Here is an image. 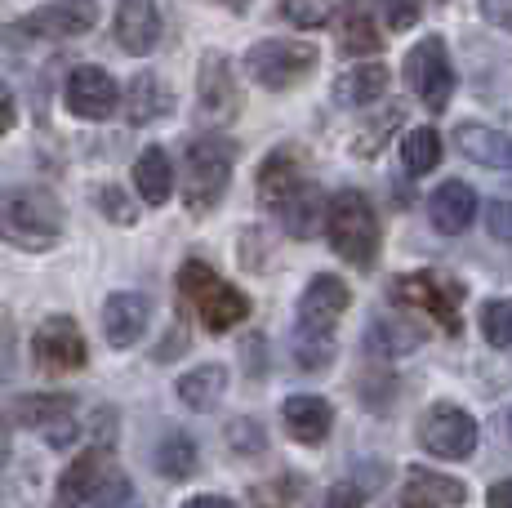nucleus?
<instances>
[{
	"label": "nucleus",
	"instance_id": "obj_17",
	"mask_svg": "<svg viewBox=\"0 0 512 508\" xmlns=\"http://www.w3.org/2000/svg\"><path fill=\"white\" fill-rule=\"evenodd\" d=\"M281 424L294 442L321 446L334 428V410L326 397H317V393H294V397H285V406H281Z\"/></svg>",
	"mask_w": 512,
	"mask_h": 508
},
{
	"label": "nucleus",
	"instance_id": "obj_3",
	"mask_svg": "<svg viewBox=\"0 0 512 508\" xmlns=\"http://www.w3.org/2000/svg\"><path fill=\"white\" fill-rule=\"evenodd\" d=\"M179 295L187 299V308L196 312V321L210 335H228V330H236L250 317V299L201 259H187L179 268Z\"/></svg>",
	"mask_w": 512,
	"mask_h": 508
},
{
	"label": "nucleus",
	"instance_id": "obj_48",
	"mask_svg": "<svg viewBox=\"0 0 512 508\" xmlns=\"http://www.w3.org/2000/svg\"><path fill=\"white\" fill-rule=\"evenodd\" d=\"M5 459H9V419L0 415V468H5Z\"/></svg>",
	"mask_w": 512,
	"mask_h": 508
},
{
	"label": "nucleus",
	"instance_id": "obj_28",
	"mask_svg": "<svg viewBox=\"0 0 512 508\" xmlns=\"http://www.w3.org/2000/svg\"><path fill=\"white\" fill-rule=\"evenodd\" d=\"M277 219H281V228L290 232V237H312V232H317V223L326 219L317 183H308V188H299L285 205H277Z\"/></svg>",
	"mask_w": 512,
	"mask_h": 508
},
{
	"label": "nucleus",
	"instance_id": "obj_44",
	"mask_svg": "<svg viewBox=\"0 0 512 508\" xmlns=\"http://www.w3.org/2000/svg\"><path fill=\"white\" fill-rule=\"evenodd\" d=\"M41 433H45V442H49V446H72V437H76V419H72V415H67V419H54V424L41 428Z\"/></svg>",
	"mask_w": 512,
	"mask_h": 508
},
{
	"label": "nucleus",
	"instance_id": "obj_22",
	"mask_svg": "<svg viewBox=\"0 0 512 508\" xmlns=\"http://www.w3.org/2000/svg\"><path fill=\"white\" fill-rule=\"evenodd\" d=\"M103 468H107V451H103V446H90L85 455H76L72 464H67V473L58 477V491H54V504H49V508H81V504H90V495H94L98 477H103Z\"/></svg>",
	"mask_w": 512,
	"mask_h": 508
},
{
	"label": "nucleus",
	"instance_id": "obj_40",
	"mask_svg": "<svg viewBox=\"0 0 512 508\" xmlns=\"http://www.w3.org/2000/svg\"><path fill=\"white\" fill-rule=\"evenodd\" d=\"M397 121H401V107H388V121H383V125H370V130L357 139V152H361V156H374V148H383V139H388V130H392Z\"/></svg>",
	"mask_w": 512,
	"mask_h": 508
},
{
	"label": "nucleus",
	"instance_id": "obj_49",
	"mask_svg": "<svg viewBox=\"0 0 512 508\" xmlns=\"http://www.w3.org/2000/svg\"><path fill=\"white\" fill-rule=\"evenodd\" d=\"M210 5L228 9V14H245V9H250V0H210Z\"/></svg>",
	"mask_w": 512,
	"mask_h": 508
},
{
	"label": "nucleus",
	"instance_id": "obj_21",
	"mask_svg": "<svg viewBox=\"0 0 512 508\" xmlns=\"http://www.w3.org/2000/svg\"><path fill=\"white\" fill-rule=\"evenodd\" d=\"M121 107H125V121L130 125H152V121H165V116L174 112V94L156 72H139L130 85H125Z\"/></svg>",
	"mask_w": 512,
	"mask_h": 508
},
{
	"label": "nucleus",
	"instance_id": "obj_35",
	"mask_svg": "<svg viewBox=\"0 0 512 508\" xmlns=\"http://www.w3.org/2000/svg\"><path fill=\"white\" fill-rule=\"evenodd\" d=\"M94 201H98V210H103L112 223H125V228H130V223L139 219V210H134V205H130V197H125L121 188H112V183H103V188H94Z\"/></svg>",
	"mask_w": 512,
	"mask_h": 508
},
{
	"label": "nucleus",
	"instance_id": "obj_8",
	"mask_svg": "<svg viewBox=\"0 0 512 508\" xmlns=\"http://www.w3.org/2000/svg\"><path fill=\"white\" fill-rule=\"evenodd\" d=\"M317 67V50L303 41H259L245 54V72L263 85V90H290Z\"/></svg>",
	"mask_w": 512,
	"mask_h": 508
},
{
	"label": "nucleus",
	"instance_id": "obj_23",
	"mask_svg": "<svg viewBox=\"0 0 512 508\" xmlns=\"http://www.w3.org/2000/svg\"><path fill=\"white\" fill-rule=\"evenodd\" d=\"M455 148L468 156V161L486 165V170H512V139L504 130H490V125H459L455 130Z\"/></svg>",
	"mask_w": 512,
	"mask_h": 508
},
{
	"label": "nucleus",
	"instance_id": "obj_30",
	"mask_svg": "<svg viewBox=\"0 0 512 508\" xmlns=\"http://www.w3.org/2000/svg\"><path fill=\"white\" fill-rule=\"evenodd\" d=\"M401 161H406V170L415 174H432L441 165V134L432 130V125H419V130H410L406 139H401Z\"/></svg>",
	"mask_w": 512,
	"mask_h": 508
},
{
	"label": "nucleus",
	"instance_id": "obj_47",
	"mask_svg": "<svg viewBox=\"0 0 512 508\" xmlns=\"http://www.w3.org/2000/svg\"><path fill=\"white\" fill-rule=\"evenodd\" d=\"M183 508H236L232 500H223V495H192Z\"/></svg>",
	"mask_w": 512,
	"mask_h": 508
},
{
	"label": "nucleus",
	"instance_id": "obj_26",
	"mask_svg": "<svg viewBox=\"0 0 512 508\" xmlns=\"http://www.w3.org/2000/svg\"><path fill=\"white\" fill-rule=\"evenodd\" d=\"M134 188L147 205H165L174 197V165L165 148H143L139 161H134Z\"/></svg>",
	"mask_w": 512,
	"mask_h": 508
},
{
	"label": "nucleus",
	"instance_id": "obj_20",
	"mask_svg": "<svg viewBox=\"0 0 512 508\" xmlns=\"http://www.w3.org/2000/svg\"><path fill=\"white\" fill-rule=\"evenodd\" d=\"M299 188H308V174H303V161L294 148H277L259 165V201L268 205V210L285 205Z\"/></svg>",
	"mask_w": 512,
	"mask_h": 508
},
{
	"label": "nucleus",
	"instance_id": "obj_18",
	"mask_svg": "<svg viewBox=\"0 0 512 508\" xmlns=\"http://www.w3.org/2000/svg\"><path fill=\"white\" fill-rule=\"evenodd\" d=\"M334 32H339V50L352 54V58H370L383 50V36H379V23H374L370 5L366 0H343L334 9Z\"/></svg>",
	"mask_w": 512,
	"mask_h": 508
},
{
	"label": "nucleus",
	"instance_id": "obj_15",
	"mask_svg": "<svg viewBox=\"0 0 512 508\" xmlns=\"http://www.w3.org/2000/svg\"><path fill=\"white\" fill-rule=\"evenodd\" d=\"M147 321H152V304L139 290H121L103 304V335L112 348H134L143 339Z\"/></svg>",
	"mask_w": 512,
	"mask_h": 508
},
{
	"label": "nucleus",
	"instance_id": "obj_14",
	"mask_svg": "<svg viewBox=\"0 0 512 508\" xmlns=\"http://www.w3.org/2000/svg\"><path fill=\"white\" fill-rule=\"evenodd\" d=\"M112 32L125 54H152L161 45V9H156V0H121Z\"/></svg>",
	"mask_w": 512,
	"mask_h": 508
},
{
	"label": "nucleus",
	"instance_id": "obj_38",
	"mask_svg": "<svg viewBox=\"0 0 512 508\" xmlns=\"http://www.w3.org/2000/svg\"><path fill=\"white\" fill-rule=\"evenodd\" d=\"M486 228L495 241H508L512 246V201H490L486 205Z\"/></svg>",
	"mask_w": 512,
	"mask_h": 508
},
{
	"label": "nucleus",
	"instance_id": "obj_2",
	"mask_svg": "<svg viewBox=\"0 0 512 508\" xmlns=\"http://www.w3.org/2000/svg\"><path fill=\"white\" fill-rule=\"evenodd\" d=\"M326 237L343 263H352V268H374L383 241H379V214H374L366 192H357V188L334 192L326 205Z\"/></svg>",
	"mask_w": 512,
	"mask_h": 508
},
{
	"label": "nucleus",
	"instance_id": "obj_37",
	"mask_svg": "<svg viewBox=\"0 0 512 508\" xmlns=\"http://www.w3.org/2000/svg\"><path fill=\"white\" fill-rule=\"evenodd\" d=\"M290 486H294V477H281L277 486L272 482L254 486V508H290L294 500H299V491H290Z\"/></svg>",
	"mask_w": 512,
	"mask_h": 508
},
{
	"label": "nucleus",
	"instance_id": "obj_10",
	"mask_svg": "<svg viewBox=\"0 0 512 508\" xmlns=\"http://www.w3.org/2000/svg\"><path fill=\"white\" fill-rule=\"evenodd\" d=\"M32 357L45 375H67V370H81L90 361L85 335L72 317H45L32 335Z\"/></svg>",
	"mask_w": 512,
	"mask_h": 508
},
{
	"label": "nucleus",
	"instance_id": "obj_1",
	"mask_svg": "<svg viewBox=\"0 0 512 508\" xmlns=\"http://www.w3.org/2000/svg\"><path fill=\"white\" fill-rule=\"evenodd\" d=\"M63 237V205L45 188H0V241L18 250H49Z\"/></svg>",
	"mask_w": 512,
	"mask_h": 508
},
{
	"label": "nucleus",
	"instance_id": "obj_16",
	"mask_svg": "<svg viewBox=\"0 0 512 508\" xmlns=\"http://www.w3.org/2000/svg\"><path fill=\"white\" fill-rule=\"evenodd\" d=\"M468 500V486L459 477L432 473V468H410L406 486L397 495V508H459Z\"/></svg>",
	"mask_w": 512,
	"mask_h": 508
},
{
	"label": "nucleus",
	"instance_id": "obj_13",
	"mask_svg": "<svg viewBox=\"0 0 512 508\" xmlns=\"http://www.w3.org/2000/svg\"><path fill=\"white\" fill-rule=\"evenodd\" d=\"M352 304V290L343 286L339 277H330V272H321V277L308 281V290H303L299 299V330H308V335H334V326L343 321V312Z\"/></svg>",
	"mask_w": 512,
	"mask_h": 508
},
{
	"label": "nucleus",
	"instance_id": "obj_11",
	"mask_svg": "<svg viewBox=\"0 0 512 508\" xmlns=\"http://www.w3.org/2000/svg\"><path fill=\"white\" fill-rule=\"evenodd\" d=\"M63 107L76 116V121H107V116L121 107V85L112 81L107 67H76L63 85Z\"/></svg>",
	"mask_w": 512,
	"mask_h": 508
},
{
	"label": "nucleus",
	"instance_id": "obj_25",
	"mask_svg": "<svg viewBox=\"0 0 512 508\" xmlns=\"http://www.w3.org/2000/svg\"><path fill=\"white\" fill-rule=\"evenodd\" d=\"M76 410L72 393H27L9 402V424L18 428H49L54 419H67Z\"/></svg>",
	"mask_w": 512,
	"mask_h": 508
},
{
	"label": "nucleus",
	"instance_id": "obj_24",
	"mask_svg": "<svg viewBox=\"0 0 512 508\" xmlns=\"http://www.w3.org/2000/svg\"><path fill=\"white\" fill-rule=\"evenodd\" d=\"M388 81H392V72L383 67V58L379 63H357L334 81V99L343 107H370L388 94Z\"/></svg>",
	"mask_w": 512,
	"mask_h": 508
},
{
	"label": "nucleus",
	"instance_id": "obj_7",
	"mask_svg": "<svg viewBox=\"0 0 512 508\" xmlns=\"http://www.w3.org/2000/svg\"><path fill=\"white\" fill-rule=\"evenodd\" d=\"M98 27V0H45L14 23V36L27 41H76Z\"/></svg>",
	"mask_w": 512,
	"mask_h": 508
},
{
	"label": "nucleus",
	"instance_id": "obj_29",
	"mask_svg": "<svg viewBox=\"0 0 512 508\" xmlns=\"http://www.w3.org/2000/svg\"><path fill=\"white\" fill-rule=\"evenodd\" d=\"M196 464H201V455H196V442L187 433H170L161 446H156V473L170 477V482L192 477Z\"/></svg>",
	"mask_w": 512,
	"mask_h": 508
},
{
	"label": "nucleus",
	"instance_id": "obj_12",
	"mask_svg": "<svg viewBox=\"0 0 512 508\" xmlns=\"http://www.w3.org/2000/svg\"><path fill=\"white\" fill-rule=\"evenodd\" d=\"M196 107H201V116L210 125L236 121V112H241V90H236L228 54L210 50L201 58V67H196Z\"/></svg>",
	"mask_w": 512,
	"mask_h": 508
},
{
	"label": "nucleus",
	"instance_id": "obj_43",
	"mask_svg": "<svg viewBox=\"0 0 512 508\" xmlns=\"http://www.w3.org/2000/svg\"><path fill=\"white\" fill-rule=\"evenodd\" d=\"M326 508H361V486L339 482V486H334V491L326 495Z\"/></svg>",
	"mask_w": 512,
	"mask_h": 508
},
{
	"label": "nucleus",
	"instance_id": "obj_27",
	"mask_svg": "<svg viewBox=\"0 0 512 508\" xmlns=\"http://www.w3.org/2000/svg\"><path fill=\"white\" fill-rule=\"evenodd\" d=\"M228 393V370L223 366H196L179 379V397L192 410H214Z\"/></svg>",
	"mask_w": 512,
	"mask_h": 508
},
{
	"label": "nucleus",
	"instance_id": "obj_33",
	"mask_svg": "<svg viewBox=\"0 0 512 508\" xmlns=\"http://www.w3.org/2000/svg\"><path fill=\"white\" fill-rule=\"evenodd\" d=\"M130 495H134L130 477L116 473V468H103V477H98L90 504H94V508H116V504H130Z\"/></svg>",
	"mask_w": 512,
	"mask_h": 508
},
{
	"label": "nucleus",
	"instance_id": "obj_9",
	"mask_svg": "<svg viewBox=\"0 0 512 508\" xmlns=\"http://www.w3.org/2000/svg\"><path fill=\"white\" fill-rule=\"evenodd\" d=\"M477 437H481L477 419L455 402L428 406V415H423V424H419L423 451L437 455V459H468L472 451H477Z\"/></svg>",
	"mask_w": 512,
	"mask_h": 508
},
{
	"label": "nucleus",
	"instance_id": "obj_32",
	"mask_svg": "<svg viewBox=\"0 0 512 508\" xmlns=\"http://www.w3.org/2000/svg\"><path fill=\"white\" fill-rule=\"evenodd\" d=\"M481 335L495 348H512V299H490L481 308Z\"/></svg>",
	"mask_w": 512,
	"mask_h": 508
},
{
	"label": "nucleus",
	"instance_id": "obj_46",
	"mask_svg": "<svg viewBox=\"0 0 512 508\" xmlns=\"http://www.w3.org/2000/svg\"><path fill=\"white\" fill-rule=\"evenodd\" d=\"M486 508H512V477L508 482H495L486 491Z\"/></svg>",
	"mask_w": 512,
	"mask_h": 508
},
{
	"label": "nucleus",
	"instance_id": "obj_6",
	"mask_svg": "<svg viewBox=\"0 0 512 508\" xmlns=\"http://www.w3.org/2000/svg\"><path fill=\"white\" fill-rule=\"evenodd\" d=\"M406 85L419 94V103L428 112H446L450 107V99H455V67H450L441 36H423L406 54Z\"/></svg>",
	"mask_w": 512,
	"mask_h": 508
},
{
	"label": "nucleus",
	"instance_id": "obj_19",
	"mask_svg": "<svg viewBox=\"0 0 512 508\" xmlns=\"http://www.w3.org/2000/svg\"><path fill=\"white\" fill-rule=\"evenodd\" d=\"M428 219H432L437 232L459 237V232H468L472 219H477V192H472L464 179L441 183V188L428 197Z\"/></svg>",
	"mask_w": 512,
	"mask_h": 508
},
{
	"label": "nucleus",
	"instance_id": "obj_31",
	"mask_svg": "<svg viewBox=\"0 0 512 508\" xmlns=\"http://www.w3.org/2000/svg\"><path fill=\"white\" fill-rule=\"evenodd\" d=\"M334 14V0H281V18L299 32H312V27H326Z\"/></svg>",
	"mask_w": 512,
	"mask_h": 508
},
{
	"label": "nucleus",
	"instance_id": "obj_42",
	"mask_svg": "<svg viewBox=\"0 0 512 508\" xmlns=\"http://www.w3.org/2000/svg\"><path fill=\"white\" fill-rule=\"evenodd\" d=\"M481 14H486V23L512 32V0H481Z\"/></svg>",
	"mask_w": 512,
	"mask_h": 508
},
{
	"label": "nucleus",
	"instance_id": "obj_34",
	"mask_svg": "<svg viewBox=\"0 0 512 508\" xmlns=\"http://www.w3.org/2000/svg\"><path fill=\"white\" fill-rule=\"evenodd\" d=\"M330 357H334V339H326V335H308V330H299V335H294V361H299V366L321 370Z\"/></svg>",
	"mask_w": 512,
	"mask_h": 508
},
{
	"label": "nucleus",
	"instance_id": "obj_41",
	"mask_svg": "<svg viewBox=\"0 0 512 508\" xmlns=\"http://www.w3.org/2000/svg\"><path fill=\"white\" fill-rule=\"evenodd\" d=\"M14 375V317L0 308V379Z\"/></svg>",
	"mask_w": 512,
	"mask_h": 508
},
{
	"label": "nucleus",
	"instance_id": "obj_45",
	"mask_svg": "<svg viewBox=\"0 0 512 508\" xmlns=\"http://www.w3.org/2000/svg\"><path fill=\"white\" fill-rule=\"evenodd\" d=\"M18 121V103H14V90H9L5 81H0V139H5L9 130H14Z\"/></svg>",
	"mask_w": 512,
	"mask_h": 508
},
{
	"label": "nucleus",
	"instance_id": "obj_4",
	"mask_svg": "<svg viewBox=\"0 0 512 508\" xmlns=\"http://www.w3.org/2000/svg\"><path fill=\"white\" fill-rule=\"evenodd\" d=\"M236 165V143L223 134H201L183 152V201L192 214H205L223 201Z\"/></svg>",
	"mask_w": 512,
	"mask_h": 508
},
{
	"label": "nucleus",
	"instance_id": "obj_39",
	"mask_svg": "<svg viewBox=\"0 0 512 508\" xmlns=\"http://www.w3.org/2000/svg\"><path fill=\"white\" fill-rule=\"evenodd\" d=\"M383 14H388V27L392 32H406V27H415L419 18V0H379Z\"/></svg>",
	"mask_w": 512,
	"mask_h": 508
},
{
	"label": "nucleus",
	"instance_id": "obj_36",
	"mask_svg": "<svg viewBox=\"0 0 512 508\" xmlns=\"http://www.w3.org/2000/svg\"><path fill=\"white\" fill-rule=\"evenodd\" d=\"M228 442L236 455H259L263 451V428L254 424V419H236V424L228 428Z\"/></svg>",
	"mask_w": 512,
	"mask_h": 508
},
{
	"label": "nucleus",
	"instance_id": "obj_5",
	"mask_svg": "<svg viewBox=\"0 0 512 508\" xmlns=\"http://www.w3.org/2000/svg\"><path fill=\"white\" fill-rule=\"evenodd\" d=\"M392 299L406 308L428 312L450 335H459V326H464V317H459V308H464V281L446 277V272H432V268L406 272V277H397V286H392Z\"/></svg>",
	"mask_w": 512,
	"mask_h": 508
}]
</instances>
